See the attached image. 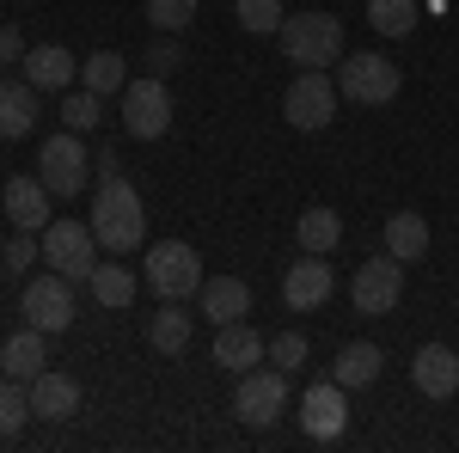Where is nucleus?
I'll list each match as a JSON object with an SVG mask.
<instances>
[{"mask_svg": "<svg viewBox=\"0 0 459 453\" xmlns=\"http://www.w3.org/2000/svg\"><path fill=\"white\" fill-rule=\"evenodd\" d=\"M92 233H99V245H105V251H117V257H123V251H135V245L147 240L142 190L117 172V166H105V172H99V184H92Z\"/></svg>", "mask_w": 459, "mask_h": 453, "instance_id": "obj_1", "label": "nucleus"}, {"mask_svg": "<svg viewBox=\"0 0 459 453\" xmlns=\"http://www.w3.org/2000/svg\"><path fill=\"white\" fill-rule=\"evenodd\" d=\"M282 43L288 68H337L343 62V19L337 13H300V19H282Z\"/></svg>", "mask_w": 459, "mask_h": 453, "instance_id": "obj_2", "label": "nucleus"}, {"mask_svg": "<svg viewBox=\"0 0 459 453\" xmlns=\"http://www.w3.org/2000/svg\"><path fill=\"white\" fill-rule=\"evenodd\" d=\"M37 240H43V264L49 270H62L68 282H92V270H99V233H92V221L80 227L68 214H56Z\"/></svg>", "mask_w": 459, "mask_h": 453, "instance_id": "obj_3", "label": "nucleus"}, {"mask_svg": "<svg viewBox=\"0 0 459 453\" xmlns=\"http://www.w3.org/2000/svg\"><path fill=\"white\" fill-rule=\"evenodd\" d=\"M142 282L160 294V301H190L196 288H203V257H196V245L184 240H160L147 245V270Z\"/></svg>", "mask_w": 459, "mask_h": 453, "instance_id": "obj_4", "label": "nucleus"}, {"mask_svg": "<svg viewBox=\"0 0 459 453\" xmlns=\"http://www.w3.org/2000/svg\"><path fill=\"white\" fill-rule=\"evenodd\" d=\"M37 178L49 184V196H80L86 184H92V153H86V141L74 135V129H62V135H49L43 147H37Z\"/></svg>", "mask_w": 459, "mask_h": 453, "instance_id": "obj_5", "label": "nucleus"}, {"mask_svg": "<svg viewBox=\"0 0 459 453\" xmlns=\"http://www.w3.org/2000/svg\"><path fill=\"white\" fill-rule=\"evenodd\" d=\"M337 92H343L350 105H392V99H398V62H392V56H374V49L343 56V62H337Z\"/></svg>", "mask_w": 459, "mask_h": 453, "instance_id": "obj_6", "label": "nucleus"}, {"mask_svg": "<svg viewBox=\"0 0 459 453\" xmlns=\"http://www.w3.org/2000/svg\"><path fill=\"white\" fill-rule=\"evenodd\" d=\"M123 129L135 141H160L172 129V92H166V74H147L123 86Z\"/></svg>", "mask_w": 459, "mask_h": 453, "instance_id": "obj_7", "label": "nucleus"}, {"mask_svg": "<svg viewBox=\"0 0 459 453\" xmlns=\"http://www.w3.org/2000/svg\"><path fill=\"white\" fill-rule=\"evenodd\" d=\"M19 313H25V325L49 331V337H62V331L74 325V282L62 276V270L31 276V282H25V294H19Z\"/></svg>", "mask_w": 459, "mask_h": 453, "instance_id": "obj_8", "label": "nucleus"}, {"mask_svg": "<svg viewBox=\"0 0 459 453\" xmlns=\"http://www.w3.org/2000/svg\"><path fill=\"white\" fill-rule=\"evenodd\" d=\"M337 80L325 68H300L294 74V86H288V99H282V117L294 123V129H325L331 117H337Z\"/></svg>", "mask_w": 459, "mask_h": 453, "instance_id": "obj_9", "label": "nucleus"}, {"mask_svg": "<svg viewBox=\"0 0 459 453\" xmlns=\"http://www.w3.org/2000/svg\"><path fill=\"white\" fill-rule=\"evenodd\" d=\"M288 405V374L282 368H251V374H239V392H233V417L246 423V429H270V423L282 417Z\"/></svg>", "mask_w": 459, "mask_h": 453, "instance_id": "obj_10", "label": "nucleus"}, {"mask_svg": "<svg viewBox=\"0 0 459 453\" xmlns=\"http://www.w3.org/2000/svg\"><path fill=\"white\" fill-rule=\"evenodd\" d=\"M350 294H355V313H368V318L392 313V307H398V294H404V264H398L392 251H380V257H368V264L355 270Z\"/></svg>", "mask_w": 459, "mask_h": 453, "instance_id": "obj_11", "label": "nucleus"}, {"mask_svg": "<svg viewBox=\"0 0 459 453\" xmlns=\"http://www.w3.org/2000/svg\"><path fill=\"white\" fill-rule=\"evenodd\" d=\"M300 429H307L313 441H337V435L350 429V405H343V386H337V380L307 386V398H300Z\"/></svg>", "mask_w": 459, "mask_h": 453, "instance_id": "obj_12", "label": "nucleus"}, {"mask_svg": "<svg viewBox=\"0 0 459 453\" xmlns=\"http://www.w3.org/2000/svg\"><path fill=\"white\" fill-rule=\"evenodd\" d=\"M331 288H337L331 264H325L318 251H307L300 264H288V276H282V301H288V313H313V307H325V301H331Z\"/></svg>", "mask_w": 459, "mask_h": 453, "instance_id": "obj_13", "label": "nucleus"}, {"mask_svg": "<svg viewBox=\"0 0 459 453\" xmlns=\"http://www.w3.org/2000/svg\"><path fill=\"white\" fill-rule=\"evenodd\" d=\"M411 380H417L423 398H454L459 392V355L447 344H423L411 355Z\"/></svg>", "mask_w": 459, "mask_h": 453, "instance_id": "obj_14", "label": "nucleus"}, {"mask_svg": "<svg viewBox=\"0 0 459 453\" xmlns=\"http://www.w3.org/2000/svg\"><path fill=\"white\" fill-rule=\"evenodd\" d=\"M264 355H270V349H264V337L251 331L246 318H233V325H214V368H227V374H251Z\"/></svg>", "mask_w": 459, "mask_h": 453, "instance_id": "obj_15", "label": "nucleus"}, {"mask_svg": "<svg viewBox=\"0 0 459 453\" xmlns=\"http://www.w3.org/2000/svg\"><path fill=\"white\" fill-rule=\"evenodd\" d=\"M25 80H31L37 92H68L74 80H80V62H74L62 43H37V49H25Z\"/></svg>", "mask_w": 459, "mask_h": 453, "instance_id": "obj_16", "label": "nucleus"}, {"mask_svg": "<svg viewBox=\"0 0 459 453\" xmlns=\"http://www.w3.org/2000/svg\"><path fill=\"white\" fill-rule=\"evenodd\" d=\"M49 203H56V196H49L43 178H13V184H6V214H13V227H25V233H43V227L56 221Z\"/></svg>", "mask_w": 459, "mask_h": 453, "instance_id": "obj_17", "label": "nucleus"}, {"mask_svg": "<svg viewBox=\"0 0 459 453\" xmlns=\"http://www.w3.org/2000/svg\"><path fill=\"white\" fill-rule=\"evenodd\" d=\"M43 337H49V331H37V325H19V331H13V337L0 344V374H13V380L31 386L37 374H43V362H49Z\"/></svg>", "mask_w": 459, "mask_h": 453, "instance_id": "obj_18", "label": "nucleus"}, {"mask_svg": "<svg viewBox=\"0 0 459 453\" xmlns=\"http://www.w3.org/2000/svg\"><path fill=\"white\" fill-rule=\"evenodd\" d=\"M31 417H49V423H68L74 411H80V386L68 380V374H56V368H43L31 386Z\"/></svg>", "mask_w": 459, "mask_h": 453, "instance_id": "obj_19", "label": "nucleus"}, {"mask_svg": "<svg viewBox=\"0 0 459 453\" xmlns=\"http://www.w3.org/2000/svg\"><path fill=\"white\" fill-rule=\"evenodd\" d=\"M37 86L31 80H0V141H19L37 129Z\"/></svg>", "mask_w": 459, "mask_h": 453, "instance_id": "obj_20", "label": "nucleus"}, {"mask_svg": "<svg viewBox=\"0 0 459 453\" xmlns=\"http://www.w3.org/2000/svg\"><path fill=\"white\" fill-rule=\"evenodd\" d=\"M196 307L209 313V325H233V318L251 313V288L239 276H214V282L196 288Z\"/></svg>", "mask_w": 459, "mask_h": 453, "instance_id": "obj_21", "label": "nucleus"}, {"mask_svg": "<svg viewBox=\"0 0 459 453\" xmlns=\"http://www.w3.org/2000/svg\"><path fill=\"white\" fill-rule=\"evenodd\" d=\"M380 368H386V349H380V344H350L337 362H331V380L343 386V392H355V386L380 380Z\"/></svg>", "mask_w": 459, "mask_h": 453, "instance_id": "obj_22", "label": "nucleus"}, {"mask_svg": "<svg viewBox=\"0 0 459 453\" xmlns=\"http://www.w3.org/2000/svg\"><path fill=\"white\" fill-rule=\"evenodd\" d=\"M386 251L398 257V264H423V257H429V221H423V214H411V209L392 214V221H386Z\"/></svg>", "mask_w": 459, "mask_h": 453, "instance_id": "obj_23", "label": "nucleus"}, {"mask_svg": "<svg viewBox=\"0 0 459 453\" xmlns=\"http://www.w3.org/2000/svg\"><path fill=\"white\" fill-rule=\"evenodd\" d=\"M147 344L160 349V355H184L190 349V313L178 301H160V313L147 318Z\"/></svg>", "mask_w": 459, "mask_h": 453, "instance_id": "obj_24", "label": "nucleus"}, {"mask_svg": "<svg viewBox=\"0 0 459 453\" xmlns=\"http://www.w3.org/2000/svg\"><path fill=\"white\" fill-rule=\"evenodd\" d=\"M135 288H142V282H135V270H123V264H99V270H92V301H99L105 313H123V307L135 301Z\"/></svg>", "mask_w": 459, "mask_h": 453, "instance_id": "obj_25", "label": "nucleus"}, {"mask_svg": "<svg viewBox=\"0 0 459 453\" xmlns=\"http://www.w3.org/2000/svg\"><path fill=\"white\" fill-rule=\"evenodd\" d=\"M80 86H86V92H99V99L123 92V86H129V74H123V56H117V49H99V56H86V62H80Z\"/></svg>", "mask_w": 459, "mask_h": 453, "instance_id": "obj_26", "label": "nucleus"}, {"mask_svg": "<svg viewBox=\"0 0 459 453\" xmlns=\"http://www.w3.org/2000/svg\"><path fill=\"white\" fill-rule=\"evenodd\" d=\"M294 233H300V251H318V257H325V251H337V245H343V221H337L331 209H307Z\"/></svg>", "mask_w": 459, "mask_h": 453, "instance_id": "obj_27", "label": "nucleus"}, {"mask_svg": "<svg viewBox=\"0 0 459 453\" xmlns=\"http://www.w3.org/2000/svg\"><path fill=\"white\" fill-rule=\"evenodd\" d=\"M368 25H374L380 37H411L417 0H368Z\"/></svg>", "mask_w": 459, "mask_h": 453, "instance_id": "obj_28", "label": "nucleus"}, {"mask_svg": "<svg viewBox=\"0 0 459 453\" xmlns=\"http://www.w3.org/2000/svg\"><path fill=\"white\" fill-rule=\"evenodd\" d=\"M25 417H31V392H25V380L0 374V435H19Z\"/></svg>", "mask_w": 459, "mask_h": 453, "instance_id": "obj_29", "label": "nucleus"}, {"mask_svg": "<svg viewBox=\"0 0 459 453\" xmlns=\"http://www.w3.org/2000/svg\"><path fill=\"white\" fill-rule=\"evenodd\" d=\"M233 13H239V25L257 37L282 31V0H233Z\"/></svg>", "mask_w": 459, "mask_h": 453, "instance_id": "obj_30", "label": "nucleus"}, {"mask_svg": "<svg viewBox=\"0 0 459 453\" xmlns=\"http://www.w3.org/2000/svg\"><path fill=\"white\" fill-rule=\"evenodd\" d=\"M62 117H68L74 135H86V129H99V123H105V99L80 86V92H68V110H62Z\"/></svg>", "mask_w": 459, "mask_h": 453, "instance_id": "obj_31", "label": "nucleus"}, {"mask_svg": "<svg viewBox=\"0 0 459 453\" xmlns=\"http://www.w3.org/2000/svg\"><path fill=\"white\" fill-rule=\"evenodd\" d=\"M37 257H43V240H37V233H25V227H13V240H6V251H0V264H6V276H19V270H31Z\"/></svg>", "mask_w": 459, "mask_h": 453, "instance_id": "obj_32", "label": "nucleus"}, {"mask_svg": "<svg viewBox=\"0 0 459 453\" xmlns=\"http://www.w3.org/2000/svg\"><path fill=\"white\" fill-rule=\"evenodd\" d=\"M147 19H153V31H184L196 19V0H147Z\"/></svg>", "mask_w": 459, "mask_h": 453, "instance_id": "obj_33", "label": "nucleus"}, {"mask_svg": "<svg viewBox=\"0 0 459 453\" xmlns=\"http://www.w3.org/2000/svg\"><path fill=\"white\" fill-rule=\"evenodd\" d=\"M300 362H307V337H300V331H282V337H270V368L294 374Z\"/></svg>", "mask_w": 459, "mask_h": 453, "instance_id": "obj_34", "label": "nucleus"}, {"mask_svg": "<svg viewBox=\"0 0 459 453\" xmlns=\"http://www.w3.org/2000/svg\"><path fill=\"white\" fill-rule=\"evenodd\" d=\"M178 62H184V43H178V31H160L153 43H147V68H153V74H172Z\"/></svg>", "mask_w": 459, "mask_h": 453, "instance_id": "obj_35", "label": "nucleus"}, {"mask_svg": "<svg viewBox=\"0 0 459 453\" xmlns=\"http://www.w3.org/2000/svg\"><path fill=\"white\" fill-rule=\"evenodd\" d=\"M0 62H25V37H19V25H0Z\"/></svg>", "mask_w": 459, "mask_h": 453, "instance_id": "obj_36", "label": "nucleus"}, {"mask_svg": "<svg viewBox=\"0 0 459 453\" xmlns=\"http://www.w3.org/2000/svg\"><path fill=\"white\" fill-rule=\"evenodd\" d=\"M0 276H6V264H0Z\"/></svg>", "mask_w": 459, "mask_h": 453, "instance_id": "obj_37", "label": "nucleus"}]
</instances>
